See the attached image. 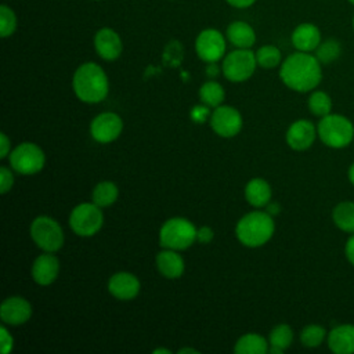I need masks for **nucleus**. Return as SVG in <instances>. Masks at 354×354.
I'll return each mask as SVG.
<instances>
[{
  "label": "nucleus",
  "instance_id": "42",
  "mask_svg": "<svg viewBox=\"0 0 354 354\" xmlns=\"http://www.w3.org/2000/svg\"><path fill=\"white\" fill-rule=\"evenodd\" d=\"M347 178H348L350 184L354 187V162L348 166V170H347Z\"/></svg>",
  "mask_w": 354,
  "mask_h": 354
},
{
  "label": "nucleus",
  "instance_id": "41",
  "mask_svg": "<svg viewBox=\"0 0 354 354\" xmlns=\"http://www.w3.org/2000/svg\"><path fill=\"white\" fill-rule=\"evenodd\" d=\"M266 207H267V213L268 214H271V216H274V214H278L279 212H281V206L278 205V203H267L266 205Z\"/></svg>",
  "mask_w": 354,
  "mask_h": 354
},
{
  "label": "nucleus",
  "instance_id": "31",
  "mask_svg": "<svg viewBox=\"0 0 354 354\" xmlns=\"http://www.w3.org/2000/svg\"><path fill=\"white\" fill-rule=\"evenodd\" d=\"M326 336H328V332L324 326L318 324H310L301 329L300 342L304 347L315 348V347H319L326 340Z\"/></svg>",
  "mask_w": 354,
  "mask_h": 354
},
{
  "label": "nucleus",
  "instance_id": "21",
  "mask_svg": "<svg viewBox=\"0 0 354 354\" xmlns=\"http://www.w3.org/2000/svg\"><path fill=\"white\" fill-rule=\"evenodd\" d=\"M156 267L159 272L169 278H180L184 272V260L174 249H163L156 254Z\"/></svg>",
  "mask_w": 354,
  "mask_h": 354
},
{
  "label": "nucleus",
  "instance_id": "12",
  "mask_svg": "<svg viewBox=\"0 0 354 354\" xmlns=\"http://www.w3.org/2000/svg\"><path fill=\"white\" fill-rule=\"evenodd\" d=\"M122 130L123 122L120 116L113 112H104L97 115L90 124L91 137L100 144H108L116 140Z\"/></svg>",
  "mask_w": 354,
  "mask_h": 354
},
{
  "label": "nucleus",
  "instance_id": "8",
  "mask_svg": "<svg viewBox=\"0 0 354 354\" xmlns=\"http://www.w3.org/2000/svg\"><path fill=\"white\" fill-rule=\"evenodd\" d=\"M104 223L101 207L93 203H80L75 206L69 216L72 231L80 236H91L97 234Z\"/></svg>",
  "mask_w": 354,
  "mask_h": 354
},
{
  "label": "nucleus",
  "instance_id": "29",
  "mask_svg": "<svg viewBox=\"0 0 354 354\" xmlns=\"http://www.w3.org/2000/svg\"><path fill=\"white\" fill-rule=\"evenodd\" d=\"M199 97L205 105L217 108L224 101L225 93L220 83H217L214 80H209V82L203 83L202 87L199 88Z\"/></svg>",
  "mask_w": 354,
  "mask_h": 354
},
{
  "label": "nucleus",
  "instance_id": "22",
  "mask_svg": "<svg viewBox=\"0 0 354 354\" xmlns=\"http://www.w3.org/2000/svg\"><path fill=\"white\" fill-rule=\"evenodd\" d=\"M271 187L263 178H252L245 187V198L254 207H263L271 201Z\"/></svg>",
  "mask_w": 354,
  "mask_h": 354
},
{
  "label": "nucleus",
  "instance_id": "10",
  "mask_svg": "<svg viewBox=\"0 0 354 354\" xmlns=\"http://www.w3.org/2000/svg\"><path fill=\"white\" fill-rule=\"evenodd\" d=\"M227 37L216 28L201 30L195 39V53L206 64L218 62L225 55Z\"/></svg>",
  "mask_w": 354,
  "mask_h": 354
},
{
  "label": "nucleus",
  "instance_id": "3",
  "mask_svg": "<svg viewBox=\"0 0 354 354\" xmlns=\"http://www.w3.org/2000/svg\"><path fill=\"white\" fill-rule=\"evenodd\" d=\"M275 231L272 216L267 212H250L235 227L238 241L248 248H259L267 243Z\"/></svg>",
  "mask_w": 354,
  "mask_h": 354
},
{
  "label": "nucleus",
  "instance_id": "28",
  "mask_svg": "<svg viewBox=\"0 0 354 354\" xmlns=\"http://www.w3.org/2000/svg\"><path fill=\"white\" fill-rule=\"evenodd\" d=\"M314 55L322 65L332 64L342 55V44L339 40L333 37L322 40L319 46L315 48Z\"/></svg>",
  "mask_w": 354,
  "mask_h": 354
},
{
  "label": "nucleus",
  "instance_id": "48",
  "mask_svg": "<svg viewBox=\"0 0 354 354\" xmlns=\"http://www.w3.org/2000/svg\"><path fill=\"white\" fill-rule=\"evenodd\" d=\"M94 1H98V0H94Z\"/></svg>",
  "mask_w": 354,
  "mask_h": 354
},
{
  "label": "nucleus",
  "instance_id": "39",
  "mask_svg": "<svg viewBox=\"0 0 354 354\" xmlns=\"http://www.w3.org/2000/svg\"><path fill=\"white\" fill-rule=\"evenodd\" d=\"M234 8H249L252 7L257 0H224Z\"/></svg>",
  "mask_w": 354,
  "mask_h": 354
},
{
  "label": "nucleus",
  "instance_id": "43",
  "mask_svg": "<svg viewBox=\"0 0 354 354\" xmlns=\"http://www.w3.org/2000/svg\"><path fill=\"white\" fill-rule=\"evenodd\" d=\"M153 353H155V354H159V353H166V354H170L171 351H170V350H167V348H155V350H153Z\"/></svg>",
  "mask_w": 354,
  "mask_h": 354
},
{
  "label": "nucleus",
  "instance_id": "30",
  "mask_svg": "<svg viewBox=\"0 0 354 354\" xmlns=\"http://www.w3.org/2000/svg\"><path fill=\"white\" fill-rule=\"evenodd\" d=\"M254 54H256L257 65L264 69H274L282 64V54L277 46H272V44L261 46L260 48H257Z\"/></svg>",
  "mask_w": 354,
  "mask_h": 354
},
{
  "label": "nucleus",
  "instance_id": "24",
  "mask_svg": "<svg viewBox=\"0 0 354 354\" xmlns=\"http://www.w3.org/2000/svg\"><path fill=\"white\" fill-rule=\"evenodd\" d=\"M270 343L257 333H246L241 336L234 347L236 354H264L268 351Z\"/></svg>",
  "mask_w": 354,
  "mask_h": 354
},
{
  "label": "nucleus",
  "instance_id": "19",
  "mask_svg": "<svg viewBox=\"0 0 354 354\" xmlns=\"http://www.w3.org/2000/svg\"><path fill=\"white\" fill-rule=\"evenodd\" d=\"M108 290L119 300H131L140 292V281L130 272H116L108 281Z\"/></svg>",
  "mask_w": 354,
  "mask_h": 354
},
{
  "label": "nucleus",
  "instance_id": "38",
  "mask_svg": "<svg viewBox=\"0 0 354 354\" xmlns=\"http://www.w3.org/2000/svg\"><path fill=\"white\" fill-rule=\"evenodd\" d=\"M11 152V142L6 133L0 134V158H6Z\"/></svg>",
  "mask_w": 354,
  "mask_h": 354
},
{
  "label": "nucleus",
  "instance_id": "37",
  "mask_svg": "<svg viewBox=\"0 0 354 354\" xmlns=\"http://www.w3.org/2000/svg\"><path fill=\"white\" fill-rule=\"evenodd\" d=\"M196 239L201 243H209L213 239V230L210 227H207V225H203V227L198 228Z\"/></svg>",
  "mask_w": 354,
  "mask_h": 354
},
{
  "label": "nucleus",
  "instance_id": "5",
  "mask_svg": "<svg viewBox=\"0 0 354 354\" xmlns=\"http://www.w3.org/2000/svg\"><path fill=\"white\" fill-rule=\"evenodd\" d=\"M195 225L183 217H173L163 223L159 231V242L162 248L184 250L196 241Z\"/></svg>",
  "mask_w": 354,
  "mask_h": 354
},
{
  "label": "nucleus",
  "instance_id": "35",
  "mask_svg": "<svg viewBox=\"0 0 354 354\" xmlns=\"http://www.w3.org/2000/svg\"><path fill=\"white\" fill-rule=\"evenodd\" d=\"M344 257L354 267V232L348 235L344 243Z\"/></svg>",
  "mask_w": 354,
  "mask_h": 354
},
{
  "label": "nucleus",
  "instance_id": "36",
  "mask_svg": "<svg viewBox=\"0 0 354 354\" xmlns=\"http://www.w3.org/2000/svg\"><path fill=\"white\" fill-rule=\"evenodd\" d=\"M209 109H207V105L206 106H202V105H196L192 108L191 111V118L194 122H203L207 116H209Z\"/></svg>",
  "mask_w": 354,
  "mask_h": 354
},
{
  "label": "nucleus",
  "instance_id": "27",
  "mask_svg": "<svg viewBox=\"0 0 354 354\" xmlns=\"http://www.w3.org/2000/svg\"><path fill=\"white\" fill-rule=\"evenodd\" d=\"M119 189L112 181H101L93 189V202L100 207H106L115 203L118 199Z\"/></svg>",
  "mask_w": 354,
  "mask_h": 354
},
{
  "label": "nucleus",
  "instance_id": "13",
  "mask_svg": "<svg viewBox=\"0 0 354 354\" xmlns=\"http://www.w3.org/2000/svg\"><path fill=\"white\" fill-rule=\"evenodd\" d=\"M94 50L100 58L105 61H115L123 51L122 37L109 26L100 28L94 35Z\"/></svg>",
  "mask_w": 354,
  "mask_h": 354
},
{
  "label": "nucleus",
  "instance_id": "1",
  "mask_svg": "<svg viewBox=\"0 0 354 354\" xmlns=\"http://www.w3.org/2000/svg\"><path fill=\"white\" fill-rule=\"evenodd\" d=\"M279 77L288 88L297 93H310L322 80V64L313 53L296 51L279 65Z\"/></svg>",
  "mask_w": 354,
  "mask_h": 354
},
{
  "label": "nucleus",
  "instance_id": "32",
  "mask_svg": "<svg viewBox=\"0 0 354 354\" xmlns=\"http://www.w3.org/2000/svg\"><path fill=\"white\" fill-rule=\"evenodd\" d=\"M18 26V18L15 11L8 4L0 6V36L3 39L14 35Z\"/></svg>",
  "mask_w": 354,
  "mask_h": 354
},
{
  "label": "nucleus",
  "instance_id": "47",
  "mask_svg": "<svg viewBox=\"0 0 354 354\" xmlns=\"http://www.w3.org/2000/svg\"><path fill=\"white\" fill-rule=\"evenodd\" d=\"M353 145H354V140H353Z\"/></svg>",
  "mask_w": 354,
  "mask_h": 354
},
{
  "label": "nucleus",
  "instance_id": "11",
  "mask_svg": "<svg viewBox=\"0 0 354 354\" xmlns=\"http://www.w3.org/2000/svg\"><path fill=\"white\" fill-rule=\"evenodd\" d=\"M210 126L216 134L230 138L236 136L242 129V116L239 111L230 105L214 108L210 115Z\"/></svg>",
  "mask_w": 354,
  "mask_h": 354
},
{
  "label": "nucleus",
  "instance_id": "16",
  "mask_svg": "<svg viewBox=\"0 0 354 354\" xmlns=\"http://www.w3.org/2000/svg\"><path fill=\"white\" fill-rule=\"evenodd\" d=\"M290 41L296 51L314 53L322 41L321 30L315 24L301 22L293 29L290 35Z\"/></svg>",
  "mask_w": 354,
  "mask_h": 354
},
{
  "label": "nucleus",
  "instance_id": "40",
  "mask_svg": "<svg viewBox=\"0 0 354 354\" xmlns=\"http://www.w3.org/2000/svg\"><path fill=\"white\" fill-rule=\"evenodd\" d=\"M218 72H220V68L217 66V62H210V64H207V66H206V75H207V76L216 77V76L218 75Z\"/></svg>",
  "mask_w": 354,
  "mask_h": 354
},
{
  "label": "nucleus",
  "instance_id": "25",
  "mask_svg": "<svg viewBox=\"0 0 354 354\" xmlns=\"http://www.w3.org/2000/svg\"><path fill=\"white\" fill-rule=\"evenodd\" d=\"M293 342V330L288 324H279L274 326L268 335L270 348L272 354H282Z\"/></svg>",
  "mask_w": 354,
  "mask_h": 354
},
{
  "label": "nucleus",
  "instance_id": "14",
  "mask_svg": "<svg viewBox=\"0 0 354 354\" xmlns=\"http://www.w3.org/2000/svg\"><path fill=\"white\" fill-rule=\"evenodd\" d=\"M318 137L317 126L308 119L295 120L286 130V144L295 151L308 149Z\"/></svg>",
  "mask_w": 354,
  "mask_h": 354
},
{
  "label": "nucleus",
  "instance_id": "9",
  "mask_svg": "<svg viewBox=\"0 0 354 354\" xmlns=\"http://www.w3.org/2000/svg\"><path fill=\"white\" fill-rule=\"evenodd\" d=\"M11 167L19 174L39 173L46 162L43 149L33 142L18 144L8 156Z\"/></svg>",
  "mask_w": 354,
  "mask_h": 354
},
{
  "label": "nucleus",
  "instance_id": "20",
  "mask_svg": "<svg viewBox=\"0 0 354 354\" xmlns=\"http://www.w3.org/2000/svg\"><path fill=\"white\" fill-rule=\"evenodd\" d=\"M227 40L235 48H250L256 43V32L246 21H232L225 29Z\"/></svg>",
  "mask_w": 354,
  "mask_h": 354
},
{
  "label": "nucleus",
  "instance_id": "23",
  "mask_svg": "<svg viewBox=\"0 0 354 354\" xmlns=\"http://www.w3.org/2000/svg\"><path fill=\"white\" fill-rule=\"evenodd\" d=\"M332 221L342 232H354V202L342 201L332 210Z\"/></svg>",
  "mask_w": 354,
  "mask_h": 354
},
{
  "label": "nucleus",
  "instance_id": "46",
  "mask_svg": "<svg viewBox=\"0 0 354 354\" xmlns=\"http://www.w3.org/2000/svg\"><path fill=\"white\" fill-rule=\"evenodd\" d=\"M347 1H348V3H351V4L354 6V0H347Z\"/></svg>",
  "mask_w": 354,
  "mask_h": 354
},
{
  "label": "nucleus",
  "instance_id": "7",
  "mask_svg": "<svg viewBox=\"0 0 354 354\" xmlns=\"http://www.w3.org/2000/svg\"><path fill=\"white\" fill-rule=\"evenodd\" d=\"M30 238L44 252H57L64 245V232L58 221L48 216H39L30 224Z\"/></svg>",
  "mask_w": 354,
  "mask_h": 354
},
{
  "label": "nucleus",
  "instance_id": "15",
  "mask_svg": "<svg viewBox=\"0 0 354 354\" xmlns=\"http://www.w3.org/2000/svg\"><path fill=\"white\" fill-rule=\"evenodd\" d=\"M32 315L30 303L21 296L7 297L0 306V317L1 321L7 325H22Z\"/></svg>",
  "mask_w": 354,
  "mask_h": 354
},
{
  "label": "nucleus",
  "instance_id": "6",
  "mask_svg": "<svg viewBox=\"0 0 354 354\" xmlns=\"http://www.w3.org/2000/svg\"><path fill=\"white\" fill-rule=\"evenodd\" d=\"M256 54L250 48H235L223 58L221 72L230 82H245L256 71Z\"/></svg>",
  "mask_w": 354,
  "mask_h": 354
},
{
  "label": "nucleus",
  "instance_id": "18",
  "mask_svg": "<svg viewBox=\"0 0 354 354\" xmlns=\"http://www.w3.org/2000/svg\"><path fill=\"white\" fill-rule=\"evenodd\" d=\"M326 344L335 354H354V325L339 324L326 336Z\"/></svg>",
  "mask_w": 354,
  "mask_h": 354
},
{
  "label": "nucleus",
  "instance_id": "34",
  "mask_svg": "<svg viewBox=\"0 0 354 354\" xmlns=\"http://www.w3.org/2000/svg\"><path fill=\"white\" fill-rule=\"evenodd\" d=\"M0 335H1V353L3 354H8L12 350L14 346V339L12 336L8 333V330L6 329V326L0 328Z\"/></svg>",
  "mask_w": 354,
  "mask_h": 354
},
{
  "label": "nucleus",
  "instance_id": "4",
  "mask_svg": "<svg viewBox=\"0 0 354 354\" xmlns=\"http://www.w3.org/2000/svg\"><path fill=\"white\" fill-rule=\"evenodd\" d=\"M317 133L321 142L328 148L343 149L353 144L354 124L347 116L330 112L329 115L319 118Z\"/></svg>",
  "mask_w": 354,
  "mask_h": 354
},
{
  "label": "nucleus",
  "instance_id": "2",
  "mask_svg": "<svg viewBox=\"0 0 354 354\" xmlns=\"http://www.w3.org/2000/svg\"><path fill=\"white\" fill-rule=\"evenodd\" d=\"M72 88L76 97L87 104L102 101L109 91L105 71L95 62H84L73 73Z\"/></svg>",
  "mask_w": 354,
  "mask_h": 354
},
{
  "label": "nucleus",
  "instance_id": "33",
  "mask_svg": "<svg viewBox=\"0 0 354 354\" xmlns=\"http://www.w3.org/2000/svg\"><path fill=\"white\" fill-rule=\"evenodd\" d=\"M12 184H14L12 171L8 167L1 166L0 167V192L1 194L8 192L12 188Z\"/></svg>",
  "mask_w": 354,
  "mask_h": 354
},
{
  "label": "nucleus",
  "instance_id": "45",
  "mask_svg": "<svg viewBox=\"0 0 354 354\" xmlns=\"http://www.w3.org/2000/svg\"><path fill=\"white\" fill-rule=\"evenodd\" d=\"M351 25H353V29H354V15H353V19H351Z\"/></svg>",
  "mask_w": 354,
  "mask_h": 354
},
{
  "label": "nucleus",
  "instance_id": "17",
  "mask_svg": "<svg viewBox=\"0 0 354 354\" xmlns=\"http://www.w3.org/2000/svg\"><path fill=\"white\" fill-rule=\"evenodd\" d=\"M58 271H59L58 259L53 254V252H46L36 257V260L32 264L30 274L36 283L41 286H47L57 279Z\"/></svg>",
  "mask_w": 354,
  "mask_h": 354
},
{
  "label": "nucleus",
  "instance_id": "26",
  "mask_svg": "<svg viewBox=\"0 0 354 354\" xmlns=\"http://www.w3.org/2000/svg\"><path fill=\"white\" fill-rule=\"evenodd\" d=\"M307 106L310 112L317 118H324L332 112V98L328 93L322 90H313L308 100Z\"/></svg>",
  "mask_w": 354,
  "mask_h": 354
},
{
  "label": "nucleus",
  "instance_id": "44",
  "mask_svg": "<svg viewBox=\"0 0 354 354\" xmlns=\"http://www.w3.org/2000/svg\"><path fill=\"white\" fill-rule=\"evenodd\" d=\"M184 353H198V351H196V350H194V348L185 347V348H181V350H180V354H184Z\"/></svg>",
  "mask_w": 354,
  "mask_h": 354
}]
</instances>
